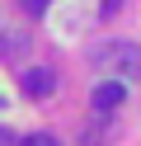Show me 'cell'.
<instances>
[{
	"label": "cell",
	"mask_w": 141,
	"mask_h": 146,
	"mask_svg": "<svg viewBox=\"0 0 141 146\" xmlns=\"http://www.w3.org/2000/svg\"><path fill=\"white\" fill-rule=\"evenodd\" d=\"M94 61H99L113 80H136L141 76V47L136 42H108V47L94 52Z\"/></svg>",
	"instance_id": "obj_1"
},
{
	"label": "cell",
	"mask_w": 141,
	"mask_h": 146,
	"mask_svg": "<svg viewBox=\"0 0 141 146\" xmlns=\"http://www.w3.org/2000/svg\"><path fill=\"white\" fill-rule=\"evenodd\" d=\"M52 90H56V76H52L47 66H28V71H24V94H33V99H47Z\"/></svg>",
	"instance_id": "obj_2"
},
{
	"label": "cell",
	"mask_w": 141,
	"mask_h": 146,
	"mask_svg": "<svg viewBox=\"0 0 141 146\" xmlns=\"http://www.w3.org/2000/svg\"><path fill=\"white\" fill-rule=\"evenodd\" d=\"M122 94H127V90H122V80H99V85H94V108H99V113H108V108H118L122 104Z\"/></svg>",
	"instance_id": "obj_3"
},
{
	"label": "cell",
	"mask_w": 141,
	"mask_h": 146,
	"mask_svg": "<svg viewBox=\"0 0 141 146\" xmlns=\"http://www.w3.org/2000/svg\"><path fill=\"white\" fill-rule=\"evenodd\" d=\"M19 146H61V141H56V137H47V132H33V137H24Z\"/></svg>",
	"instance_id": "obj_4"
},
{
	"label": "cell",
	"mask_w": 141,
	"mask_h": 146,
	"mask_svg": "<svg viewBox=\"0 0 141 146\" xmlns=\"http://www.w3.org/2000/svg\"><path fill=\"white\" fill-rule=\"evenodd\" d=\"M0 146H19V137L9 132V127H0Z\"/></svg>",
	"instance_id": "obj_5"
},
{
	"label": "cell",
	"mask_w": 141,
	"mask_h": 146,
	"mask_svg": "<svg viewBox=\"0 0 141 146\" xmlns=\"http://www.w3.org/2000/svg\"><path fill=\"white\" fill-rule=\"evenodd\" d=\"M28 10H33V14H42V10H47V0H28Z\"/></svg>",
	"instance_id": "obj_6"
},
{
	"label": "cell",
	"mask_w": 141,
	"mask_h": 146,
	"mask_svg": "<svg viewBox=\"0 0 141 146\" xmlns=\"http://www.w3.org/2000/svg\"><path fill=\"white\" fill-rule=\"evenodd\" d=\"M118 5L122 0H103V14H118Z\"/></svg>",
	"instance_id": "obj_7"
},
{
	"label": "cell",
	"mask_w": 141,
	"mask_h": 146,
	"mask_svg": "<svg viewBox=\"0 0 141 146\" xmlns=\"http://www.w3.org/2000/svg\"><path fill=\"white\" fill-rule=\"evenodd\" d=\"M0 104H5V94H0Z\"/></svg>",
	"instance_id": "obj_8"
}]
</instances>
